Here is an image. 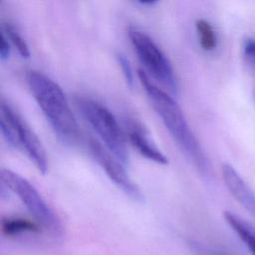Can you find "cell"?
Segmentation results:
<instances>
[{
    "label": "cell",
    "instance_id": "7c38bea8",
    "mask_svg": "<svg viewBox=\"0 0 255 255\" xmlns=\"http://www.w3.org/2000/svg\"><path fill=\"white\" fill-rule=\"evenodd\" d=\"M195 28L201 48L205 51H211L216 47L217 40L212 25L205 19H198L195 22Z\"/></svg>",
    "mask_w": 255,
    "mask_h": 255
},
{
    "label": "cell",
    "instance_id": "9c48e42d",
    "mask_svg": "<svg viewBox=\"0 0 255 255\" xmlns=\"http://www.w3.org/2000/svg\"><path fill=\"white\" fill-rule=\"evenodd\" d=\"M126 126L130 143L142 156L160 164H166L168 162L167 157L151 141L147 131L140 124L128 120Z\"/></svg>",
    "mask_w": 255,
    "mask_h": 255
},
{
    "label": "cell",
    "instance_id": "3957f363",
    "mask_svg": "<svg viewBox=\"0 0 255 255\" xmlns=\"http://www.w3.org/2000/svg\"><path fill=\"white\" fill-rule=\"evenodd\" d=\"M76 105L89 125L99 134L107 149L125 166L129 163V153L125 134L112 112L90 98L79 97Z\"/></svg>",
    "mask_w": 255,
    "mask_h": 255
},
{
    "label": "cell",
    "instance_id": "5b68a950",
    "mask_svg": "<svg viewBox=\"0 0 255 255\" xmlns=\"http://www.w3.org/2000/svg\"><path fill=\"white\" fill-rule=\"evenodd\" d=\"M128 34L145 70L172 93H176L177 83L172 66L155 42L146 33L135 27H129Z\"/></svg>",
    "mask_w": 255,
    "mask_h": 255
},
{
    "label": "cell",
    "instance_id": "7a4b0ae2",
    "mask_svg": "<svg viewBox=\"0 0 255 255\" xmlns=\"http://www.w3.org/2000/svg\"><path fill=\"white\" fill-rule=\"evenodd\" d=\"M29 89L57 136L66 144L80 137L79 126L61 87L45 74L31 70L26 75Z\"/></svg>",
    "mask_w": 255,
    "mask_h": 255
},
{
    "label": "cell",
    "instance_id": "9a60e30c",
    "mask_svg": "<svg viewBox=\"0 0 255 255\" xmlns=\"http://www.w3.org/2000/svg\"><path fill=\"white\" fill-rule=\"evenodd\" d=\"M243 53L248 63L255 68V39H247L244 42Z\"/></svg>",
    "mask_w": 255,
    "mask_h": 255
},
{
    "label": "cell",
    "instance_id": "4fadbf2b",
    "mask_svg": "<svg viewBox=\"0 0 255 255\" xmlns=\"http://www.w3.org/2000/svg\"><path fill=\"white\" fill-rule=\"evenodd\" d=\"M5 35L7 36V38L9 39V41L14 45V47L17 49L18 53L20 54V56L22 58H25V59H28L30 57V50H29V47L26 43V41L23 39V37L19 34V32L17 31V29L7 23L4 25L3 27V30H2Z\"/></svg>",
    "mask_w": 255,
    "mask_h": 255
},
{
    "label": "cell",
    "instance_id": "2e32d148",
    "mask_svg": "<svg viewBox=\"0 0 255 255\" xmlns=\"http://www.w3.org/2000/svg\"><path fill=\"white\" fill-rule=\"evenodd\" d=\"M10 56V45H9V39L5 35V33L1 32V44H0V59L2 61H5Z\"/></svg>",
    "mask_w": 255,
    "mask_h": 255
},
{
    "label": "cell",
    "instance_id": "6da1fadb",
    "mask_svg": "<svg viewBox=\"0 0 255 255\" xmlns=\"http://www.w3.org/2000/svg\"><path fill=\"white\" fill-rule=\"evenodd\" d=\"M138 79L149 98L152 107L160 117L162 123L171 134L182 152L203 176L209 175V163L207 157L190 129L186 119L177 103L164 91L155 86L148 75L141 69L137 71Z\"/></svg>",
    "mask_w": 255,
    "mask_h": 255
},
{
    "label": "cell",
    "instance_id": "277c9868",
    "mask_svg": "<svg viewBox=\"0 0 255 255\" xmlns=\"http://www.w3.org/2000/svg\"><path fill=\"white\" fill-rule=\"evenodd\" d=\"M0 177L2 184L18 195L40 226L54 236L63 235L64 226L60 217L26 178L7 168L1 169Z\"/></svg>",
    "mask_w": 255,
    "mask_h": 255
},
{
    "label": "cell",
    "instance_id": "5bb4252c",
    "mask_svg": "<svg viewBox=\"0 0 255 255\" xmlns=\"http://www.w3.org/2000/svg\"><path fill=\"white\" fill-rule=\"evenodd\" d=\"M117 59H118L119 65L123 71V75L125 77L127 84L128 86L132 87L134 78H133V72H132V68L129 64V61L125 57V55H122V54H118Z\"/></svg>",
    "mask_w": 255,
    "mask_h": 255
},
{
    "label": "cell",
    "instance_id": "ba28073f",
    "mask_svg": "<svg viewBox=\"0 0 255 255\" xmlns=\"http://www.w3.org/2000/svg\"><path fill=\"white\" fill-rule=\"evenodd\" d=\"M222 177L234 198L255 217V193L229 163L222 164Z\"/></svg>",
    "mask_w": 255,
    "mask_h": 255
},
{
    "label": "cell",
    "instance_id": "52a82bcc",
    "mask_svg": "<svg viewBox=\"0 0 255 255\" xmlns=\"http://www.w3.org/2000/svg\"><path fill=\"white\" fill-rule=\"evenodd\" d=\"M89 147L97 162L106 171L111 180H113L114 183L120 189H122L124 193H126L134 201H143L144 196L141 193V190L130 179L126 171L125 165L119 159L111 154L110 151L96 139H91L89 141Z\"/></svg>",
    "mask_w": 255,
    "mask_h": 255
},
{
    "label": "cell",
    "instance_id": "30bf717a",
    "mask_svg": "<svg viewBox=\"0 0 255 255\" xmlns=\"http://www.w3.org/2000/svg\"><path fill=\"white\" fill-rule=\"evenodd\" d=\"M223 215L225 221L245 244L249 252L255 255V229L248 222L231 211H225Z\"/></svg>",
    "mask_w": 255,
    "mask_h": 255
},
{
    "label": "cell",
    "instance_id": "e0dca14e",
    "mask_svg": "<svg viewBox=\"0 0 255 255\" xmlns=\"http://www.w3.org/2000/svg\"><path fill=\"white\" fill-rule=\"evenodd\" d=\"M137 3H139L140 5H149V6H152L156 3V1H138Z\"/></svg>",
    "mask_w": 255,
    "mask_h": 255
},
{
    "label": "cell",
    "instance_id": "8992f818",
    "mask_svg": "<svg viewBox=\"0 0 255 255\" xmlns=\"http://www.w3.org/2000/svg\"><path fill=\"white\" fill-rule=\"evenodd\" d=\"M0 111V117L4 118L12 126L15 131L19 149L25 150L37 169L45 174L48 170V160L45 148L40 139L25 121H23V119L7 103L3 101L1 102Z\"/></svg>",
    "mask_w": 255,
    "mask_h": 255
},
{
    "label": "cell",
    "instance_id": "8fae6325",
    "mask_svg": "<svg viewBox=\"0 0 255 255\" xmlns=\"http://www.w3.org/2000/svg\"><path fill=\"white\" fill-rule=\"evenodd\" d=\"M2 231L7 236L18 235L26 232H39L40 225L31 220L21 217H7L2 219Z\"/></svg>",
    "mask_w": 255,
    "mask_h": 255
}]
</instances>
